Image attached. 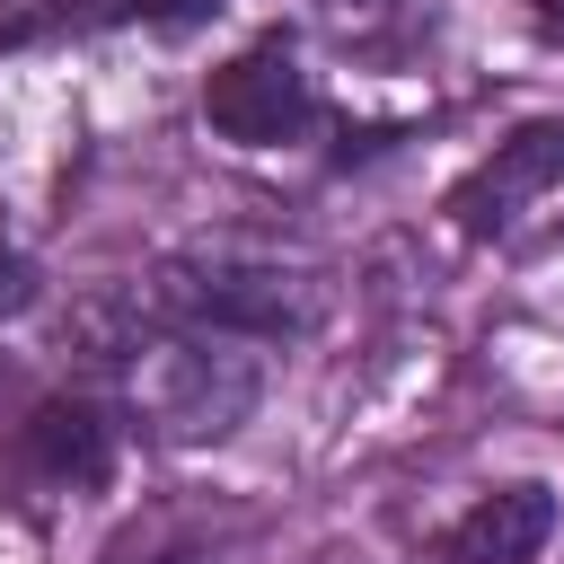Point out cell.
I'll use <instances>...</instances> for the list:
<instances>
[{
  "label": "cell",
  "instance_id": "6da1fadb",
  "mask_svg": "<svg viewBox=\"0 0 564 564\" xmlns=\"http://www.w3.org/2000/svg\"><path fill=\"white\" fill-rule=\"evenodd\" d=\"M203 123H212L220 141H238V150L291 141V132L308 123V70H300V53H291L282 35L229 53V62L203 79Z\"/></svg>",
  "mask_w": 564,
  "mask_h": 564
},
{
  "label": "cell",
  "instance_id": "7a4b0ae2",
  "mask_svg": "<svg viewBox=\"0 0 564 564\" xmlns=\"http://www.w3.org/2000/svg\"><path fill=\"white\" fill-rule=\"evenodd\" d=\"M176 308L203 317V326H229V335H300L308 326V291L273 264H212V273H185L176 282Z\"/></svg>",
  "mask_w": 564,
  "mask_h": 564
},
{
  "label": "cell",
  "instance_id": "3957f363",
  "mask_svg": "<svg viewBox=\"0 0 564 564\" xmlns=\"http://www.w3.org/2000/svg\"><path fill=\"white\" fill-rule=\"evenodd\" d=\"M555 176H564V123H520V132H511V141L449 194V212H458V229L485 238V229H511L520 203H538Z\"/></svg>",
  "mask_w": 564,
  "mask_h": 564
},
{
  "label": "cell",
  "instance_id": "277c9868",
  "mask_svg": "<svg viewBox=\"0 0 564 564\" xmlns=\"http://www.w3.org/2000/svg\"><path fill=\"white\" fill-rule=\"evenodd\" d=\"M26 458L53 476V485H106L115 467V423L97 397H44L26 414Z\"/></svg>",
  "mask_w": 564,
  "mask_h": 564
},
{
  "label": "cell",
  "instance_id": "5b68a950",
  "mask_svg": "<svg viewBox=\"0 0 564 564\" xmlns=\"http://www.w3.org/2000/svg\"><path fill=\"white\" fill-rule=\"evenodd\" d=\"M247 397H256V370L238 352H167V397H159L167 432H185V441L229 432L247 414Z\"/></svg>",
  "mask_w": 564,
  "mask_h": 564
},
{
  "label": "cell",
  "instance_id": "8992f818",
  "mask_svg": "<svg viewBox=\"0 0 564 564\" xmlns=\"http://www.w3.org/2000/svg\"><path fill=\"white\" fill-rule=\"evenodd\" d=\"M546 529H555V494L546 485H502L449 529V564H529L546 546Z\"/></svg>",
  "mask_w": 564,
  "mask_h": 564
},
{
  "label": "cell",
  "instance_id": "52a82bcc",
  "mask_svg": "<svg viewBox=\"0 0 564 564\" xmlns=\"http://www.w3.org/2000/svg\"><path fill=\"white\" fill-rule=\"evenodd\" d=\"M220 0H79L70 18H88V26H115V18H159V26H194V18H212Z\"/></svg>",
  "mask_w": 564,
  "mask_h": 564
},
{
  "label": "cell",
  "instance_id": "ba28073f",
  "mask_svg": "<svg viewBox=\"0 0 564 564\" xmlns=\"http://www.w3.org/2000/svg\"><path fill=\"white\" fill-rule=\"evenodd\" d=\"M18 308H35V264L0 247V317H18Z\"/></svg>",
  "mask_w": 564,
  "mask_h": 564
},
{
  "label": "cell",
  "instance_id": "9c48e42d",
  "mask_svg": "<svg viewBox=\"0 0 564 564\" xmlns=\"http://www.w3.org/2000/svg\"><path fill=\"white\" fill-rule=\"evenodd\" d=\"M538 18H555V26H564V0H538Z\"/></svg>",
  "mask_w": 564,
  "mask_h": 564
}]
</instances>
